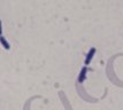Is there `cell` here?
Here are the masks:
<instances>
[{"label": "cell", "mask_w": 123, "mask_h": 110, "mask_svg": "<svg viewBox=\"0 0 123 110\" xmlns=\"http://www.w3.org/2000/svg\"><path fill=\"white\" fill-rule=\"evenodd\" d=\"M97 49L94 47H92L89 49V52H87V54L85 55V61H84V64H85L86 67L91 63V61L93 60V58H94V54H96Z\"/></svg>", "instance_id": "6da1fadb"}, {"label": "cell", "mask_w": 123, "mask_h": 110, "mask_svg": "<svg viewBox=\"0 0 123 110\" xmlns=\"http://www.w3.org/2000/svg\"><path fill=\"white\" fill-rule=\"evenodd\" d=\"M86 73H87V68H86V65H84L83 68L80 69V72L78 75V83H83V81H85L86 79Z\"/></svg>", "instance_id": "7a4b0ae2"}, {"label": "cell", "mask_w": 123, "mask_h": 110, "mask_svg": "<svg viewBox=\"0 0 123 110\" xmlns=\"http://www.w3.org/2000/svg\"><path fill=\"white\" fill-rule=\"evenodd\" d=\"M0 44H1V45H2V47L5 48V49H7V51L11 48V46H9V42L7 41V39H6L4 36H0Z\"/></svg>", "instance_id": "3957f363"}, {"label": "cell", "mask_w": 123, "mask_h": 110, "mask_svg": "<svg viewBox=\"0 0 123 110\" xmlns=\"http://www.w3.org/2000/svg\"><path fill=\"white\" fill-rule=\"evenodd\" d=\"M0 36H2V23L0 21Z\"/></svg>", "instance_id": "277c9868"}]
</instances>
